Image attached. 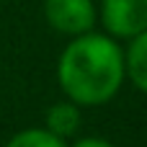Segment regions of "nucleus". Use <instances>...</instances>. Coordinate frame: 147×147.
I'll list each match as a JSON object with an SVG mask.
<instances>
[{
	"instance_id": "f257e3e1",
	"label": "nucleus",
	"mask_w": 147,
	"mask_h": 147,
	"mask_svg": "<svg viewBox=\"0 0 147 147\" xmlns=\"http://www.w3.org/2000/svg\"><path fill=\"white\" fill-rule=\"evenodd\" d=\"M124 83V47L103 31L72 36L57 59V85L80 109L109 103Z\"/></svg>"
},
{
	"instance_id": "f03ea898",
	"label": "nucleus",
	"mask_w": 147,
	"mask_h": 147,
	"mask_svg": "<svg viewBox=\"0 0 147 147\" xmlns=\"http://www.w3.org/2000/svg\"><path fill=\"white\" fill-rule=\"evenodd\" d=\"M98 23L116 41H129L147 31V0H98Z\"/></svg>"
},
{
	"instance_id": "7ed1b4c3",
	"label": "nucleus",
	"mask_w": 147,
	"mask_h": 147,
	"mask_svg": "<svg viewBox=\"0 0 147 147\" xmlns=\"http://www.w3.org/2000/svg\"><path fill=\"white\" fill-rule=\"evenodd\" d=\"M44 18L49 28L72 39L96 28L98 8L96 0H44Z\"/></svg>"
},
{
	"instance_id": "20e7f679",
	"label": "nucleus",
	"mask_w": 147,
	"mask_h": 147,
	"mask_svg": "<svg viewBox=\"0 0 147 147\" xmlns=\"http://www.w3.org/2000/svg\"><path fill=\"white\" fill-rule=\"evenodd\" d=\"M80 124H83V109L67 98L52 103L47 109V116H44V129L52 132L54 137L59 140H72L78 132H80Z\"/></svg>"
},
{
	"instance_id": "39448f33",
	"label": "nucleus",
	"mask_w": 147,
	"mask_h": 147,
	"mask_svg": "<svg viewBox=\"0 0 147 147\" xmlns=\"http://www.w3.org/2000/svg\"><path fill=\"white\" fill-rule=\"evenodd\" d=\"M124 75L127 80L147 96V31L137 34L124 47Z\"/></svg>"
},
{
	"instance_id": "423d86ee",
	"label": "nucleus",
	"mask_w": 147,
	"mask_h": 147,
	"mask_svg": "<svg viewBox=\"0 0 147 147\" xmlns=\"http://www.w3.org/2000/svg\"><path fill=\"white\" fill-rule=\"evenodd\" d=\"M3 147H67V142L54 137L44 127H28V129L16 132Z\"/></svg>"
},
{
	"instance_id": "0eeeda50",
	"label": "nucleus",
	"mask_w": 147,
	"mask_h": 147,
	"mask_svg": "<svg viewBox=\"0 0 147 147\" xmlns=\"http://www.w3.org/2000/svg\"><path fill=\"white\" fill-rule=\"evenodd\" d=\"M70 147H116L111 140H106V137H96V134H90V137H80V140H75Z\"/></svg>"
}]
</instances>
